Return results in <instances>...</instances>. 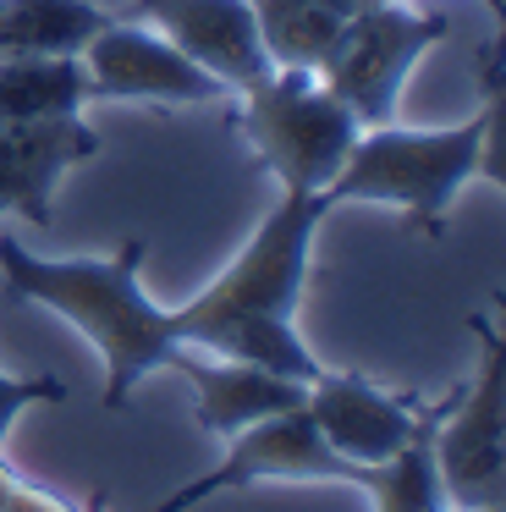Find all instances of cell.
Instances as JSON below:
<instances>
[{
    "label": "cell",
    "mask_w": 506,
    "mask_h": 512,
    "mask_svg": "<svg viewBox=\"0 0 506 512\" xmlns=\"http://www.w3.org/2000/svg\"><path fill=\"white\" fill-rule=\"evenodd\" d=\"M330 215L325 193H281L270 204L242 254L209 281L198 298L171 309V331L182 347H198L209 358L259 364L286 380H319V358L297 336V303H303L314 232Z\"/></svg>",
    "instance_id": "cell-1"
},
{
    "label": "cell",
    "mask_w": 506,
    "mask_h": 512,
    "mask_svg": "<svg viewBox=\"0 0 506 512\" xmlns=\"http://www.w3.org/2000/svg\"><path fill=\"white\" fill-rule=\"evenodd\" d=\"M149 259L143 237H127L105 259H44L17 237H0V276L22 303L72 320L105 358V408H127L149 369H176L187 353L171 331V309L143 292L138 270Z\"/></svg>",
    "instance_id": "cell-2"
},
{
    "label": "cell",
    "mask_w": 506,
    "mask_h": 512,
    "mask_svg": "<svg viewBox=\"0 0 506 512\" xmlns=\"http://www.w3.org/2000/svg\"><path fill=\"white\" fill-rule=\"evenodd\" d=\"M479 83L484 105L457 127H363L347 166L325 188L330 210L336 204H391L424 237H440L446 210L473 177H490L501 188V39L479 50Z\"/></svg>",
    "instance_id": "cell-3"
},
{
    "label": "cell",
    "mask_w": 506,
    "mask_h": 512,
    "mask_svg": "<svg viewBox=\"0 0 506 512\" xmlns=\"http://www.w3.org/2000/svg\"><path fill=\"white\" fill-rule=\"evenodd\" d=\"M237 127L281 193H325L358 144V116L297 67H270L237 94Z\"/></svg>",
    "instance_id": "cell-4"
},
{
    "label": "cell",
    "mask_w": 506,
    "mask_h": 512,
    "mask_svg": "<svg viewBox=\"0 0 506 512\" xmlns=\"http://www.w3.org/2000/svg\"><path fill=\"white\" fill-rule=\"evenodd\" d=\"M473 375L435 419V474L451 512H506V347L484 314H473Z\"/></svg>",
    "instance_id": "cell-5"
},
{
    "label": "cell",
    "mask_w": 506,
    "mask_h": 512,
    "mask_svg": "<svg viewBox=\"0 0 506 512\" xmlns=\"http://www.w3.org/2000/svg\"><path fill=\"white\" fill-rule=\"evenodd\" d=\"M440 39H451V23L440 12H418L407 0H380L341 23L314 78L358 116V127H385L396 116L402 83Z\"/></svg>",
    "instance_id": "cell-6"
},
{
    "label": "cell",
    "mask_w": 506,
    "mask_h": 512,
    "mask_svg": "<svg viewBox=\"0 0 506 512\" xmlns=\"http://www.w3.org/2000/svg\"><path fill=\"white\" fill-rule=\"evenodd\" d=\"M369 474L374 468L347 463V457H336L319 441L308 408H292V413H270V419L237 430L215 468H204L198 479H187L182 490L160 496L143 512H193L198 501L220 496V490H253V485H352V490H363Z\"/></svg>",
    "instance_id": "cell-7"
},
{
    "label": "cell",
    "mask_w": 506,
    "mask_h": 512,
    "mask_svg": "<svg viewBox=\"0 0 506 512\" xmlns=\"http://www.w3.org/2000/svg\"><path fill=\"white\" fill-rule=\"evenodd\" d=\"M88 72V100H149V105H209L231 100L220 78H209L198 61H187L165 34L127 17H110L83 50H77Z\"/></svg>",
    "instance_id": "cell-8"
},
{
    "label": "cell",
    "mask_w": 506,
    "mask_h": 512,
    "mask_svg": "<svg viewBox=\"0 0 506 512\" xmlns=\"http://www.w3.org/2000/svg\"><path fill=\"white\" fill-rule=\"evenodd\" d=\"M116 17L149 23L154 34H165L187 61H198L231 94L253 89L270 72V56L259 45V23H253L248 0H127Z\"/></svg>",
    "instance_id": "cell-9"
},
{
    "label": "cell",
    "mask_w": 506,
    "mask_h": 512,
    "mask_svg": "<svg viewBox=\"0 0 506 512\" xmlns=\"http://www.w3.org/2000/svg\"><path fill=\"white\" fill-rule=\"evenodd\" d=\"M303 408H308V419H314L319 441L336 457H347V463H358V468H380L385 457H396L402 441L413 435L418 413H424V397H391V391H380L374 380L341 369V375L308 380Z\"/></svg>",
    "instance_id": "cell-10"
},
{
    "label": "cell",
    "mask_w": 506,
    "mask_h": 512,
    "mask_svg": "<svg viewBox=\"0 0 506 512\" xmlns=\"http://www.w3.org/2000/svg\"><path fill=\"white\" fill-rule=\"evenodd\" d=\"M94 155H99V133L83 116L0 122V215H22L28 226H50L61 177Z\"/></svg>",
    "instance_id": "cell-11"
},
{
    "label": "cell",
    "mask_w": 506,
    "mask_h": 512,
    "mask_svg": "<svg viewBox=\"0 0 506 512\" xmlns=\"http://www.w3.org/2000/svg\"><path fill=\"white\" fill-rule=\"evenodd\" d=\"M176 375L193 386V419L220 441H231L237 430L270 419V413L303 408L308 397V380H286L259 364H237V358H209L198 347L176 358Z\"/></svg>",
    "instance_id": "cell-12"
},
{
    "label": "cell",
    "mask_w": 506,
    "mask_h": 512,
    "mask_svg": "<svg viewBox=\"0 0 506 512\" xmlns=\"http://www.w3.org/2000/svg\"><path fill=\"white\" fill-rule=\"evenodd\" d=\"M110 17L94 0H0V56H77Z\"/></svg>",
    "instance_id": "cell-13"
},
{
    "label": "cell",
    "mask_w": 506,
    "mask_h": 512,
    "mask_svg": "<svg viewBox=\"0 0 506 512\" xmlns=\"http://www.w3.org/2000/svg\"><path fill=\"white\" fill-rule=\"evenodd\" d=\"M88 72L77 56H0V122L83 116Z\"/></svg>",
    "instance_id": "cell-14"
},
{
    "label": "cell",
    "mask_w": 506,
    "mask_h": 512,
    "mask_svg": "<svg viewBox=\"0 0 506 512\" xmlns=\"http://www.w3.org/2000/svg\"><path fill=\"white\" fill-rule=\"evenodd\" d=\"M440 408H446V397L424 402V413H418L413 435L402 441V452L385 457V463L369 474L363 496H369L374 512H451L446 485H440V474H435V446H429Z\"/></svg>",
    "instance_id": "cell-15"
},
{
    "label": "cell",
    "mask_w": 506,
    "mask_h": 512,
    "mask_svg": "<svg viewBox=\"0 0 506 512\" xmlns=\"http://www.w3.org/2000/svg\"><path fill=\"white\" fill-rule=\"evenodd\" d=\"M248 6L270 67H297V72H319L325 50L336 45L341 23H347V12L330 6V0H248Z\"/></svg>",
    "instance_id": "cell-16"
},
{
    "label": "cell",
    "mask_w": 506,
    "mask_h": 512,
    "mask_svg": "<svg viewBox=\"0 0 506 512\" xmlns=\"http://www.w3.org/2000/svg\"><path fill=\"white\" fill-rule=\"evenodd\" d=\"M39 402H66V380H55V375H22L17 380L0 369V446H6L11 424L28 408H39Z\"/></svg>",
    "instance_id": "cell-17"
},
{
    "label": "cell",
    "mask_w": 506,
    "mask_h": 512,
    "mask_svg": "<svg viewBox=\"0 0 506 512\" xmlns=\"http://www.w3.org/2000/svg\"><path fill=\"white\" fill-rule=\"evenodd\" d=\"M0 512H94V507H72L66 496H55V490L33 485V479L11 474L6 485V501H0Z\"/></svg>",
    "instance_id": "cell-18"
},
{
    "label": "cell",
    "mask_w": 506,
    "mask_h": 512,
    "mask_svg": "<svg viewBox=\"0 0 506 512\" xmlns=\"http://www.w3.org/2000/svg\"><path fill=\"white\" fill-rule=\"evenodd\" d=\"M11 474H17V468H11L6 457H0V501H6V485H11Z\"/></svg>",
    "instance_id": "cell-19"
},
{
    "label": "cell",
    "mask_w": 506,
    "mask_h": 512,
    "mask_svg": "<svg viewBox=\"0 0 506 512\" xmlns=\"http://www.w3.org/2000/svg\"><path fill=\"white\" fill-rule=\"evenodd\" d=\"M490 6H495V12H501V0H490Z\"/></svg>",
    "instance_id": "cell-20"
}]
</instances>
